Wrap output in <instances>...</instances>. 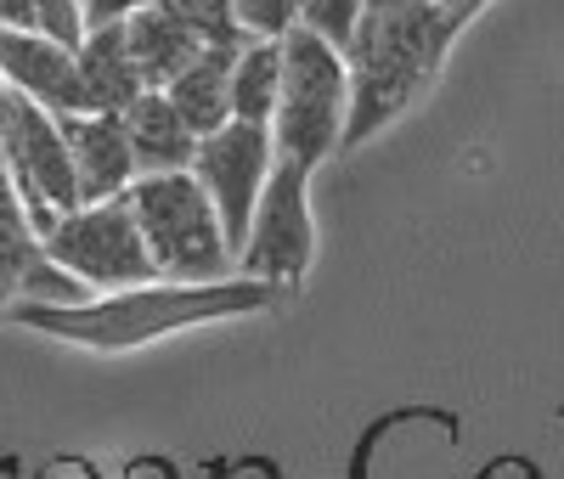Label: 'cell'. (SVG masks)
Masks as SVG:
<instances>
[{
    "instance_id": "obj_1",
    "label": "cell",
    "mask_w": 564,
    "mask_h": 479,
    "mask_svg": "<svg viewBox=\"0 0 564 479\" xmlns=\"http://www.w3.org/2000/svg\"><path fill=\"white\" fill-rule=\"evenodd\" d=\"M282 294L249 276H226V282H141L124 294H90L79 305H12L7 322L45 333L57 345L90 350V356H124L141 345L175 339L193 327H215V322H238V316H260L271 311Z\"/></svg>"
},
{
    "instance_id": "obj_2",
    "label": "cell",
    "mask_w": 564,
    "mask_h": 479,
    "mask_svg": "<svg viewBox=\"0 0 564 479\" xmlns=\"http://www.w3.org/2000/svg\"><path fill=\"white\" fill-rule=\"evenodd\" d=\"M452 52V34L441 29L430 0H361V23L345 40L350 68V124L345 153L372 141L384 124H395L417 90L441 74Z\"/></svg>"
},
{
    "instance_id": "obj_3",
    "label": "cell",
    "mask_w": 564,
    "mask_h": 479,
    "mask_svg": "<svg viewBox=\"0 0 564 479\" xmlns=\"http://www.w3.org/2000/svg\"><path fill=\"white\" fill-rule=\"evenodd\" d=\"M345 124H350L345 52L311 29H294L282 40V90L271 113L276 164H300L316 175L334 153H345Z\"/></svg>"
},
{
    "instance_id": "obj_4",
    "label": "cell",
    "mask_w": 564,
    "mask_h": 479,
    "mask_svg": "<svg viewBox=\"0 0 564 479\" xmlns=\"http://www.w3.org/2000/svg\"><path fill=\"white\" fill-rule=\"evenodd\" d=\"M130 215L148 237L153 271L164 282H226L238 276L231 243L220 231V215L209 204V192L198 186L193 170H170V175H135L124 192Z\"/></svg>"
},
{
    "instance_id": "obj_5",
    "label": "cell",
    "mask_w": 564,
    "mask_h": 479,
    "mask_svg": "<svg viewBox=\"0 0 564 479\" xmlns=\"http://www.w3.org/2000/svg\"><path fill=\"white\" fill-rule=\"evenodd\" d=\"M40 249L52 265H63L85 294H124V287H141V282H164L153 271L148 237H141V226L130 215V198L68 209L40 237Z\"/></svg>"
},
{
    "instance_id": "obj_6",
    "label": "cell",
    "mask_w": 564,
    "mask_h": 479,
    "mask_svg": "<svg viewBox=\"0 0 564 479\" xmlns=\"http://www.w3.org/2000/svg\"><path fill=\"white\" fill-rule=\"evenodd\" d=\"M0 141H7L18 204H23L34 237H45L68 209H79V186H74V164H68L63 119L0 85Z\"/></svg>"
},
{
    "instance_id": "obj_7",
    "label": "cell",
    "mask_w": 564,
    "mask_h": 479,
    "mask_svg": "<svg viewBox=\"0 0 564 479\" xmlns=\"http://www.w3.org/2000/svg\"><path fill=\"white\" fill-rule=\"evenodd\" d=\"M311 265H316L311 170L276 164L265 192H260V204H254L249 237L238 249V276L265 282V287H276V294H294V287L311 276Z\"/></svg>"
},
{
    "instance_id": "obj_8",
    "label": "cell",
    "mask_w": 564,
    "mask_h": 479,
    "mask_svg": "<svg viewBox=\"0 0 564 479\" xmlns=\"http://www.w3.org/2000/svg\"><path fill=\"white\" fill-rule=\"evenodd\" d=\"M276 170V148H271V130L265 124H243L231 119L220 124L215 135L198 141V159H193V175L198 186L209 192V204L220 215V231L231 243V260H238L243 237H249V220H254V204Z\"/></svg>"
},
{
    "instance_id": "obj_9",
    "label": "cell",
    "mask_w": 564,
    "mask_h": 479,
    "mask_svg": "<svg viewBox=\"0 0 564 479\" xmlns=\"http://www.w3.org/2000/svg\"><path fill=\"white\" fill-rule=\"evenodd\" d=\"M0 85L40 102L45 113H85V90H79V63L68 45L40 40V34H12L0 29Z\"/></svg>"
},
{
    "instance_id": "obj_10",
    "label": "cell",
    "mask_w": 564,
    "mask_h": 479,
    "mask_svg": "<svg viewBox=\"0 0 564 479\" xmlns=\"http://www.w3.org/2000/svg\"><path fill=\"white\" fill-rule=\"evenodd\" d=\"M63 141H68L79 204H108V198H124L135 186L141 170H135V153H130V135H124L119 113H68Z\"/></svg>"
},
{
    "instance_id": "obj_11",
    "label": "cell",
    "mask_w": 564,
    "mask_h": 479,
    "mask_svg": "<svg viewBox=\"0 0 564 479\" xmlns=\"http://www.w3.org/2000/svg\"><path fill=\"white\" fill-rule=\"evenodd\" d=\"M79 90H85V113H124L148 85L135 74L124 23H90V34L79 40Z\"/></svg>"
},
{
    "instance_id": "obj_12",
    "label": "cell",
    "mask_w": 564,
    "mask_h": 479,
    "mask_svg": "<svg viewBox=\"0 0 564 479\" xmlns=\"http://www.w3.org/2000/svg\"><path fill=\"white\" fill-rule=\"evenodd\" d=\"M124 135H130V153L141 175H170V170H193L198 159V135L186 130V119L170 108L164 90H141L135 102L119 113Z\"/></svg>"
},
{
    "instance_id": "obj_13",
    "label": "cell",
    "mask_w": 564,
    "mask_h": 479,
    "mask_svg": "<svg viewBox=\"0 0 564 479\" xmlns=\"http://www.w3.org/2000/svg\"><path fill=\"white\" fill-rule=\"evenodd\" d=\"M231 57L238 52H198L164 85L170 108L186 119V130H193L198 141L215 135L220 124H231Z\"/></svg>"
},
{
    "instance_id": "obj_14",
    "label": "cell",
    "mask_w": 564,
    "mask_h": 479,
    "mask_svg": "<svg viewBox=\"0 0 564 479\" xmlns=\"http://www.w3.org/2000/svg\"><path fill=\"white\" fill-rule=\"evenodd\" d=\"M124 40H130V57H135V74H141V85L148 90H164L186 63H193L204 45L186 34L175 18H164L159 7H141V12H130L124 18Z\"/></svg>"
},
{
    "instance_id": "obj_15",
    "label": "cell",
    "mask_w": 564,
    "mask_h": 479,
    "mask_svg": "<svg viewBox=\"0 0 564 479\" xmlns=\"http://www.w3.org/2000/svg\"><path fill=\"white\" fill-rule=\"evenodd\" d=\"M276 90H282V40H243V52L231 57V119L271 130Z\"/></svg>"
},
{
    "instance_id": "obj_16",
    "label": "cell",
    "mask_w": 564,
    "mask_h": 479,
    "mask_svg": "<svg viewBox=\"0 0 564 479\" xmlns=\"http://www.w3.org/2000/svg\"><path fill=\"white\" fill-rule=\"evenodd\" d=\"M164 18H175L186 34H193L204 52H243V23L231 12V0H153Z\"/></svg>"
},
{
    "instance_id": "obj_17",
    "label": "cell",
    "mask_w": 564,
    "mask_h": 479,
    "mask_svg": "<svg viewBox=\"0 0 564 479\" xmlns=\"http://www.w3.org/2000/svg\"><path fill=\"white\" fill-rule=\"evenodd\" d=\"M249 40H289L300 29V0H231Z\"/></svg>"
},
{
    "instance_id": "obj_18",
    "label": "cell",
    "mask_w": 564,
    "mask_h": 479,
    "mask_svg": "<svg viewBox=\"0 0 564 479\" xmlns=\"http://www.w3.org/2000/svg\"><path fill=\"white\" fill-rule=\"evenodd\" d=\"M34 34L68 45V52H79V40L90 34L85 0H34Z\"/></svg>"
},
{
    "instance_id": "obj_19",
    "label": "cell",
    "mask_w": 564,
    "mask_h": 479,
    "mask_svg": "<svg viewBox=\"0 0 564 479\" xmlns=\"http://www.w3.org/2000/svg\"><path fill=\"white\" fill-rule=\"evenodd\" d=\"M356 23H361V0H300V29L334 40L339 52H345V40L356 34Z\"/></svg>"
},
{
    "instance_id": "obj_20",
    "label": "cell",
    "mask_w": 564,
    "mask_h": 479,
    "mask_svg": "<svg viewBox=\"0 0 564 479\" xmlns=\"http://www.w3.org/2000/svg\"><path fill=\"white\" fill-rule=\"evenodd\" d=\"M430 7H435V18H441V29H446V34L457 40V34H463L468 23H475V18H480V12L491 7V0H430Z\"/></svg>"
},
{
    "instance_id": "obj_21",
    "label": "cell",
    "mask_w": 564,
    "mask_h": 479,
    "mask_svg": "<svg viewBox=\"0 0 564 479\" xmlns=\"http://www.w3.org/2000/svg\"><path fill=\"white\" fill-rule=\"evenodd\" d=\"M0 29L34 34V0H0Z\"/></svg>"
}]
</instances>
